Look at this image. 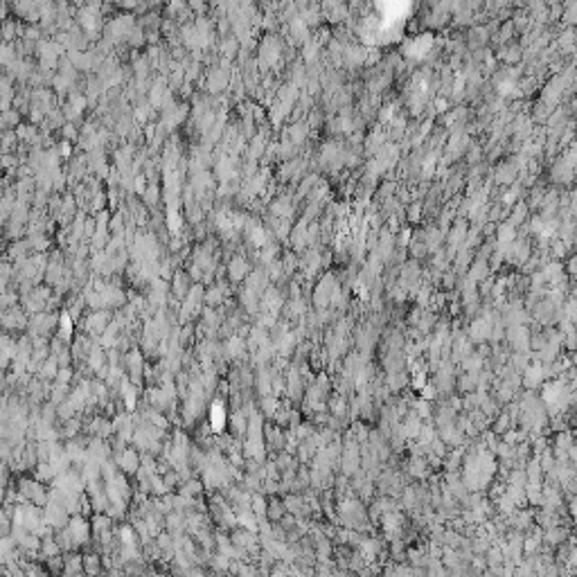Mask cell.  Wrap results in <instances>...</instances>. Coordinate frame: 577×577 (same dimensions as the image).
Instances as JSON below:
<instances>
[{
	"instance_id": "cell-1",
	"label": "cell",
	"mask_w": 577,
	"mask_h": 577,
	"mask_svg": "<svg viewBox=\"0 0 577 577\" xmlns=\"http://www.w3.org/2000/svg\"><path fill=\"white\" fill-rule=\"evenodd\" d=\"M223 422H225L223 406L221 403H212V408H210V429L215 431V433H219L223 429Z\"/></svg>"
},
{
	"instance_id": "cell-2",
	"label": "cell",
	"mask_w": 577,
	"mask_h": 577,
	"mask_svg": "<svg viewBox=\"0 0 577 577\" xmlns=\"http://www.w3.org/2000/svg\"><path fill=\"white\" fill-rule=\"evenodd\" d=\"M21 491L27 496V498H30L32 505H34V503H43V501H45V494H43L41 485H36V483H23Z\"/></svg>"
},
{
	"instance_id": "cell-3",
	"label": "cell",
	"mask_w": 577,
	"mask_h": 577,
	"mask_svg": "<svg viewBox=\"0 0 577 577\" xmlns=\"http://www.w3.org/2000/svg\"><path fill=\"white\" fill-rule=\"evenodd\" d=\"M120 465H122L124 471H135L138 469V458L133 455V451H127V453L122 455V460H120Z\"/></svg>"
},
{
	"instance_id": "cell-4",
	"label": "cell",
	"mask_w": 577,
	"mask_h": 577,
	"mask_svg": "<svg viewBox=\"0 0 577 577\" xmlns=\"http://www.w3.org/2000/svg\"><path fill=\"white\" fill-rule=\"evenodd\" d=\"M84 566H86V571L90 573V575H97V571H99L97 557H86V559H84Z\"/></svg>"
}]
</instances>
